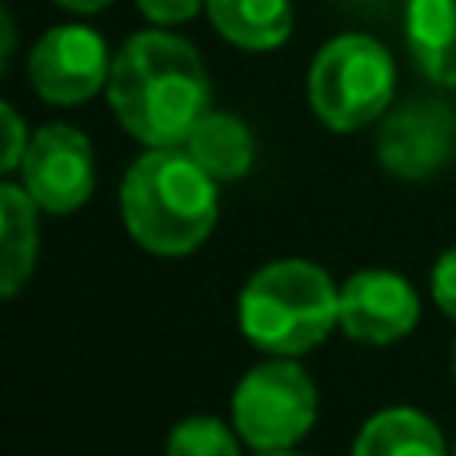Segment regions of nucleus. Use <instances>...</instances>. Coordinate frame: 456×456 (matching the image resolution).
<instances>
[{
	"label": "nucleus",
	"mask_w": 456,
	"mask_h": 456,
	"mask_svg": "<svg viewBox=\"0 0 456 456\" xmlns=\"http://www.w3.org/2000/svg\"><path fill=\"white\" fill-rule=\"evenodd\" d=\"M208 20L228 45L268 53L292 32V0H205Z\"/></svg>",
	"instance_id": "nucleus-12"
},
{
	"label": "nucleus",
	"mask_w": 456,
	"mask_h": 456,
	"mask_svg": "<svg viewBox=\"0 0 456 456\" xmlns=\"http://www.w3.org/2000/svg\"><path fill=\"white\" fill-rule=\"evenodd\" d=\"M452 372H456V345H452Z\"/></svg>",
	"instance_id": "nucleus-22"
},
{
	"label": "nucleus",
	"mask_w": 456,
	"mask_h": 456,
	"mask_svg": "<svg viewBox=\"0 0 456 456\" xmlns=\"http://www.w3.org/2000/svg\"><path fill=\"white\" fill-rule=\"evenodd\" d=\"M136 4L152 24H184L200 12L205 0H136Z\"/></svg>",
	"instance_id": "nucleus-18"
},
{
	"label": "nucleus",
	"mask_w": 456,
	"mask_h": 456,
	"mask_svg": "<svg viewBox=\"0 0 456 456\" xmlns=\"http://www.w3.org/2000/svg\"><path fill=\"white\" fill-rule=\"evenodd\" d=\"M340 324V289L321 265L273 260L240 292V329L256 348L300 356Z\"/></svg>",
	"instance_id": "nucleus-3"
},
{
	"label": "nucleus",
	"mask_w": 456,
	"mask_h": 456,
	"mask_svg": "<svg viewBox=\"0 0 456 456\" xmlns=\"http://www.w3.org/2000/svg\"><path fill=\"white\" fill-rule=\"evenodd\" d=\"M433 300L449 321H456V248H449L433 268Z\"/></svg>",
	"instance_id": "nucleus-17"
},
{
	"label": "nucleus",
	"mask_w": 456,
	"mask_h": 456,
	"mask_svg": "<svg viewBox=\"0 0 456 456\" xmlns=\"http://www.w3.org/2000/svg\"><path fill=\"white\" fill-rule=\"evenodd\" d=\"M53 4L69 8V12H101V8H109L112 0H53Z\"/></svg>",
	"instance_id": "nucleus-19"
},
{
	"label": "nucleus",
	"mask_w": 456,
	"mask_h": 456,
	"mask_svg": "<svg viewBox=\"0 0 456 456\" xmlns=\"http://www.w3.org/2000/svg\"><path fill=\"white\" fill-rule=\"evenodd\" d=\"M348 4H361V8H369V4H380V0H348Z\"/></svg>",
	"instance_id": "nucleus-20"
},
{
	"label": "nucleus",
	"mask_w": 456,
	"mask_h": 456,
	"mask_svg": "<svg viewBox=\"0 0 456 456\" xmlns=\"http://www.w3.org/2000/svg\"><path fill=\"white\" fill-rule=\"evenodd\" d=\"M260 456H297V452H289V449H281V452H260Z\"/></svg>",
	"instance_id": "nucleus-21"
},
{
	"label": "nucleus",
	"mask_w": 456,
	"mask_h": 456,
	"mask_svg": "<svg viewBox=\"0 0 456 456\" xmlns=\"http://www.w3.org/2000/svg\"><path fill=\"white\" fill-rule=\"evenodd\" d=\"M404 37L417 69L433 85L456 88V0H409Z\"/></svg>",
	"instance_id": "nucleus-10"
},
{
	"label": "nucleus",
	"mask_w": 456,
	"mask_h": 456,
	"mask_svg": "<svg viewBox=\"0 0 456 456\" xmlns=\"http://www.w3.org/2000/svg\"><path fill=\"white\" fill-rule=\"evenodd\" d=\"M168 456H240L232 428L216 417H189L168 433Z\"/></svg>",
	"instance_id": "nucleus-15"
},
{
	"label": "nucleus",
	"mask_w": 456,
	"mask_h": 456,
	"mask_svg": "<svg viewBox=\"0 0 456 456\" xmlns=\"http://www.w3.org/2000/svg\"><path fill=\"white\" fill-rule=\"evenodd\" d=\"M420 321L417 289L401 273L364 268L340 284V329L361 345H393Z\"/></svg>",
	"instance_id": "nucleus-9"
},
{
	"label": "nucleus",
	"mask_w": 456,
	"mask_h": 456,
	"mask_svg": "<svg viewBox=\"0 0 456 456\" xmlns=\"http://www.w3.org/2000/svg\"><path fill=\"white\" fill-rule=\"evenodd\" d=\"M316 420V385L300 364L268 361L244 372L232 393V425L256 452H281L305 441Z\"/></svg>",
	"instance_id": "nucleus-5"
},
{
	"label": "nucleus",
	"mask_w": 456,
	"mask_h": 456,
	"mask_svg": "<svg viewBox=\"0 0 456 456\" xmlns=\"http://www.w3.org/2000/svg\"><path fill=\"white\" fill-rule=\"evenodd\" d=\"M20 184L45 213H77L96 184L88 136L72 125H45L20 160Z\"/></svg>",
	"instance_id": "nucleus-7"
},
{
	"label": "nucleus",
	"mask_w": 456,
	"mask_h": 456,
	"mask_svg": "<svg viewBox=\"0 0 456 456\" xmlns=\"http://www.w3.org/2000/svg\"><path fill=\"white\" fill-rule=\"evenodd\" d=\"M208 72L200 53L173 32H136L109 72V104L117 120L149 149L184 144L208 112Z\"/></svg>",
	"instance_id": "nucleus-1"
},
{
	"label": "nucleus",
	"mask_w": 456,
	"mask_h": 456,
	"mask_svg": "<svg viewBox=\"0 0 456 456\" xmlns=\"http://www.w3.org/2000/svg\"><path fill=\"white\" fill-rule=\"evenodd\" d=\"M0 117H4V157H0V168H4V173H20V160H24V152H28L32 136H24V120L12 104H4Z\"/></svg>",
	"instance_id": "nucleus-16"
},
{
	"label": "nucleus",
	"mask_w": 456,
	"mask_h": 456,
	"mask_svg": "<svg viewBox=\"0 0 456 456\" xmlns=\"http://www.w3.org/2000/svg\"><path fill=\"white\" fill-rule=\"evenodd\" d=\"M393 56L364 32L329 40L308 69V104L332 133H356L380 120L393 104Z\"/></svg>",
	"instance_id": "nucleus-4"
},
{
	"label": "nucleus",
	"mask_w": 456,
	"mask_h": 456,
	"mask_svg": "<svg viewBox=\"0 0 456 456\" xmlns=\"http://www.w3.org/2000/svg\"><path fill=\"white\" fill-rule=\"evenodd\" d=\"M109 48L85 24H56L37 40L28 56V80L48 104H85L109 88Z\"/></svg>",
	"instance_id": "nucleus-8"
},
{
	"label": "nucleus",
	"mask_w": 456,
	"mask_h": 456,
	"mask_svg": "<svg viewBox=\"0 0 456 456\" xmlns=\"http://www.w3.org/2000/svg\"><path fill=\"white\" fill-rule=\"evenodd\" d=\"M456 152V109L444 101L420 96L404 101L380 120L377 160L396 181H428Z\"/></svg>",
	"instance_id": "nucleus-6"
},
{
	"label": "nucleus",
	"mask_w": 456,
	"mask_h": 456,
	"mask_svg": "<svg viewBox=\"0 0 456 456\" xmlns=\"http://www.w3.org/2000/svg\"><path fill=\"white\" fill-rule=\"evenodd\" d=\"M37 200L24 192V184L0 189V292L16 297L37 265Z\"/></svg>",
	"instance_id": "nucleus-13"
},
{
	"label": "nucleus",
	"mask_w": 456,
	"mask_h": 456,
	"mask_svg": "<svg viewBox=\"0 0 456 456\" xmlns=\"http://www.w3.org/2000/svg\"><path fill=\"white\" fill-rule=\"evenodd\" d=\"M216 184L184 144L149 149L120 184V216L141 248L184 256L216 224Z\"/></svg>",
	"instance_id": "nucleus-2"
},
{
	"label": "nucleus",
	"mask_w": 456,
	"mask_h": 456,
	"mask_svg": "<svg viewBox=\"0 0 456 456\" xmlns=\"http://www.w3.org/2000/svg\"><path fill=\"white\" fill-rule=\"evenodd\" d=\"M452 456H456V449H452Z\"/></svg>",
	"instance_id": "nucleus-23"
},
{
	"label": "nucleus",
	"mask_w": 456,
	"mask_h": 456,
	"mask_svg": "<svg viewBox=\"0 0 456 456\" xmlns=\"http://www.w3.org/2000/svg\"><path fill=\"white\" fill-rule=\"evenodd\" d=\"M184 149L221 184L248 176L252 160H256V144H252L248 125L240 117H232V112H213V109L192 125V133L184 136Z\"/></svg>",
	"instance_id": "nucleus-11"
},
{
	"label": "nucleus",
	"mask_w": 456,
	"mask_h": 456,
	"mask_svg": "<svg viewBox=\"0 0 456 456\" xmlns=\"http://www.w3.org/2000/svg\"><path fill=\"white\" fill-rule=\"evenodd\" d=\"M353 456H444V436L425 412L385 409L361 428Z\"/></svg>",
	"instance_id": "nucleus-14"
}]
</instances>
